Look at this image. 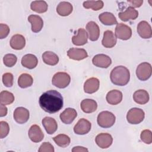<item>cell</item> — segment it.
Returning <instances> with one entry per match:
<instances>
[{"label": "cell", "instance_id": "f35d334b", "mask_svg": "<svg viewBox=\"0 0 152 152\" xmlns=\"http://www.w3.org/2000/svg\"><path fill=\"white\" fill-rule=\"evenodd\" d=\"M13 75L10 72H7L2 75V83L5 86L11 87L13 85Z\"/></svg>", "mask_w": 152, "mask_h": 152}, {"label": "cell", "instance_id": "d6a6232c", "mask_svg": "<svg viewBox=\"0 0 152 152\" xmlns=\"http://www.w3.org/2000/svg\"><path fill=\"white\" fill-rule=\"evenodd\" d=\"M53 141L58 146L64 148L66 147L70 144V138L65 134H59L53 138Z\"/></svg>", "mask_w": 152, "mask_h": 152}, {"label": "cell", "instance_id": "b9f144b4", "mask_svg": "<svg viewBox=\"0 0 152 152\" xmlns=\"http://www.w3.org/2000/svg\"><path fill=\"white\" fill-rule=\"evenodd\" d=\"M129 3L131 4V7L134 8H138L141 7L143 3L142 0H131V1H128Z\"/></svg>", "mask_w": 152, "mask_h": 152}, {"label": "cell", "instance_id": "ffe728a7", "mask_svg": "<svg viewBox=\"0 0 152 152\" xmlns=\"http://www.w3.org/2000/svg\"><path fill=\"white\" fill-rule=\"evenodd\" d=\"M106 99L110 104H118L121 103L122 100V93L119 90H112L107 93Z\"/></svg>", "mask_w": 152, "mask_h": 152}, {"label": "cell", "instance_id": "603a6c76", "mask_svg": "<svg viewBox=\"0 0 152 152\" xmlns=\"http://www.w3.org/2000/svg\"><path fill=\"white\" fill-rule=\"evenodd\" d=\"M26 45V39L24 37L19 34L12 36L10 40V46L15 50H21Z\"/></svg>", "mask_w": 152, "mask_h": 152}, {"label": "cell", "instance_id": "1f68e13d", "mask_svg": "<svg viewBox=\"0 0 152 152\" xmlns=\"http://www.w3.org/2000/svg\"><path fill=\"white\" fill-rule=\"evenodd\" d=\"M31 10L37 13H43L48 10V5L44 1H34L31 3Z\"/></svg>", "mask_w": 152, "mask_h": 152}, {"label": "cell", "instance_id": "e575fe53", "mask_svg": "<svg viewBox=\"0 0 152 152\" xmlns=\"http://www.w3.org/2000/svg\"><path fill=\"white\" fill-rule=\"evenodd\" d=\"M104 4L102 1H87L83 2V7L86 9H92L98 11L103 7Z\"/></svg>", "mask_w": 152, "mask_h": 152}, {"label": "cell", "instance_id": "83f0119b", "mask_svg": "<svg viewBox=\"0 0 152 152\" xmlns=\"http://www.w3.org/2000/svg\"><path fill=\"white\" fill-rule=\"evenodd\" d=\"M73 7L71 3L66 1L61 2L56 7V12L61 16H68L72 11Z\"/></svg>", "mask_w": 152, "mask_h": 152}, {"label": "cell", "instance_id": "30bf717a", "mask_svg": "<svg viewBox=\"0 0 152 152\" xmlns=\"http://www.w3.org/2000/svg\"><path fill=\"white\" fill-rule=\"evenodd\" d=\"M29 116L28 110L23 107H17L14 112V119L20 124H23L27 122Z\"/></svg>", "mask_w": 152, "mask_h": 152}, {"label": "cell", "instance_id": "60d3db41", "mask_svg": "<svg viewBox=\"0 0 152 152\" xmlns=\"http://www.w3.org/2000/svg\"><path fill=\"white\" fill-rule=\"evenodd\" d=\"M10 33V28L5 24H0V39L5 38Z\"/></svg>", "mask_w": 152, "mask_h": 152}, {"label": "cell", "instance_id": "4dcf8cb0", "mask_svg": "<svg viewBox=\"0 0 152 152\" xmlns=\"http://www.w3.org/2000/svg\"><path fill=\"white\" fill-rule=\"evenodd\" d=\"M33 82L32 77L27 73L21 74L18 79V84L22 88L30 87Z\"/></svg>", "mask_w": 152, "mask_h": 152}, {"label": "cell", "instance_id": "8992f818", "mask_svg": "<svg viewBox=\"0 0 152 152\" xmlns=\"http://www.w3.org/2000/svg\"><path fill=\"white\" fill-rule=\"evenodd\" d=\"M151 65L148 62L141 63L138 65L136 69L137 77L141 81L148 80L151 77Z\"/></svg>", "mask_w": 152, "mask_h": 152}, {"label": "cell", "instance_id": "ba28073f", "mask_svg": "<svg viewBox=\"0 0 152 152\" xmlns=\"http://www.w3.org/2000/svg\"><path fill=\"white\" fill-rule=\"evenodd\" d=\"M91 124L88 120L80 119L74 127V131L78 135H84L87 134L91 129Z\"/></svg>", "mask_w": 152, "mask_h": 152}, {"label": "cell", "instance_id": "d4e9b609", "mask_svg": "<svg viewBox=\"0 0 152 152\" xmlns=\"http://www.w3.org/2000/svg\"><path fill=\"white\" fill-rule=\"evenodd\" d=\"M82 110L87 113H90L95 112L97 108V102L90 99H86L82 100L80 104Z\"/></svg>", "mask_w": 152, "mask_h": 152}, {"label": "cell", "instance_id": "f1b7e54d", "mask_svg": "<svg viewBox=\"0 0 152 152\" xmlns=\"http://www.w3.org/2000/svg\"><path fill=\"white\" fill-rule=\"evenodd\" d=\"M99 19L102 24L106 26H112L118 24L116 17L111 12H104L101 13L99 15Z\"/></svg>", "mask_w": 152, "mask_h": 152}, {"label": "cell", "instance_id": "277c9868", "mask_svg": "<svg viewBox=\"0 0 152 152\" xmlns=\"http://www.w3.org/2000/svg\"><path fill=\"white\" fill-rule=\"evenodd\" d=\"M71 77L68 74L64 72H59L56 73L52 79V83L55 87L59 88H64L66 87L70 83Z\"/></svg>", "mask_w": 152, "mask_h": 152}, {"label": "cell", "instance_id": "7a4b0ae2", "mask_svg": "<svg viewBox=\"0 0 152 152\" xmlns=\"http://www.w3.org/2000/svg\"><path fill=\"white\" fill-rule=\"evenodd\" d=\"M110 78L112 83L115 85L119 86H125L129 81V71L124 66H117L112 70Z\"/></svg>", "mask_w": 152, "mask_h": 152}, {"label": "cell", "instance_id": "74e56055", "mask_svg": "<svg viewBox=\"0 0 152 152\" xmlns=\"http://www.w3.org/2000/svg\"><path fill=\"white\" fill-rule=\"evenodd\" d=\"M10 131V126L5 121L0 122V137L4 138L8 135Z\"/></svg>", "mask_w": 152, "mask_h": 152}, {"label": "cell", "instance_id": "cb8c5ba5", "mask_svg": "<svg viewBox=\"0 0 152 152\" xmlns=\"http://www.w3.org/2000/svg\"><path fill=\"white\" fill-rule=\"evenodd\" d=\"M28 21L31 23V30L34 33L39 32L43 26V20L37 15H29L28 17Z\"/></svg>", "mask_w": 152, "mask_h": 152}, {"label": "cell", "instance_id": "836d02e7", "mask_svg": "<svg viewBox=\"0 0 152 152\" xmlns=\"http://www.w3.org/2000/svg\"><path fill=\"white\" fill-rule=\"evenodd\" d=\"M14 101L13 94L8 91H2L0 93V103L4 105H9Z\"/></svg>", "mask_w": 152, "mask_h": 152}, {"label": "cell", "instance_id": "4316f807", "mask_svg": "<svg viewBox=\"0 0 152 152\" xmlns=\"http://www.w3.org/2000/svg\"><path fill=\"white\" fill-rule=\"evenodd\" d=\"M149 94L144 90H138L133 94L134 100L139 104H144L149 101Z\"/></svg>", "mask_w": 152, "mask_h": 152}, {"label": "cell", "instance_id": "9c48e42d", "mask_svg": "<svg viewBox=\"0 0 152 152\" xmlns=\"http://www.w3.org/2000/svg\"><path fill=\"white\" fill-rule=\"evenodd\" d=\"M92 62L93 65L97 67L107 68L111 65L112 60L111 58L106 55L98 54L93 57Z\"/></svg>", "mask_w": 152, "mask_h": 152}, {"label": "cell", "instance_id": "3957f363", "mask_svg": "<svg viewBox=\"0 0 152 152\" xmlns=\"http://www.w3.org/2000/svg\"><path fill=\"white\" fill-rule=\"evenodd\" d=\"M116 118L114 114L109 111L101 112L97 116V121L98 125L104 128L112 126L115 122Z\"/></svg>", "mask_w": 152, "mask_h": 152}, {"label": "cell", "instance_id": "8fae6325", "mask_svg": "<svg viewBox=\"0 0 152 152\" xmlns=\"http://www.w3.org/2000/svg\"><path fill=\"white\" fill-rule=\"evenodd\" d=\"M95 141L97 145L101 148H107L112 145L113 138L109 134L100 133L96 136Z\"/></svg>", "mask_w": 152, "mask_h": 152}, {"label": "cell", "instance_id": "44dd1931", "mask_svg": "<svg viewBox=\"0 0 152 152\" xmlns=\"http://www.w3.org/2000/svg\"><path fill=\"white\" fill-rule=\"evenodd\" d=\"M119 18L123 21H128L130 20H135L138 16V12L132 7H128L124 12L118 14Z\"/></svg>", "mask_w": 152, "mask_h": 152}, {"label": "cell", "instance_id": "7c38bea8", "mask_svg": "<svg viewBox=\"0 0 152 152\" xmlns=\"http://www.w3.org/2000/svg\"><path fill=\"white\" fill-rule=\"evenodd\" d=\"M137 32L142 39H150L152 36L151 27L146 21H140L137 26Z\"/></svg>", "mask_w": 152, "mask_h": 152}, {"label": "cell", "instance_id": "52a82bcc", "mask_svg": "<svg viewBox=\"0 0 152 152\" xmlns=\"http://www.w3.org/2000/svg\"><path fill=\"white\" fill-rule=\"evenodd\" d=\"M132 36L131 28L127 25L123 23H118L115 27L116 37L126 40L131 38Z\"/></svg>", "mask_w": 152, "mask_h": 152}, {"label": "cell", "instance_id": "f546056e", "mask_svg": "<svg viewBox=\"0 0 152 152\" xmlns=\"http://www.w3.org/2000/svg\"><path fill=\"white\" fill-rule=\"evenodd\" d=\"M42 59L43 62L49 65H55L59 62V57L53 52L46 51L42 54Z\"/></svg>", "mask_w": 152, "mask_h": 152}, {"label": "cell", "instance_id": "5b68a950", "mask_svg": "<svg viewBox=\"0 0 152 152\" xmlns=\"http://www.w3.org/2000/svg\"><path fill=\"white\" fill-rule=\"evenodd\" d=\"M145 117L144 112L137 107L131 109L127 113L126 119L131 124H138L141 122Z\"/></svg>", "mask_w": 152, "mask_h": 152}, {"label": "cell", "instance_id": "6da1fadb", "mask_svg": "<svg viewBox=\"0 0 152 152\" xmlns=\"http://www.w3.org/2000/svg\"><path fill=\"white\" fill-rule=\"evenodd\" d=\"M39 105L45 112L54 113L63 107V97L56 90H50L43 93L39 98Z\"/></svg>", "mask_w": 152, "mask_h": 152}, {"label": "cell", "instance_id": "ac0fdd59", "mask_svg": "<svg viewBox=\"0 0 152 152\" xmlns=\"http://www.w3.org/2000/svg\"><path fill=\"white\" fill-rule=\"evenodd\" d=\"M88 34L86 30L80 28L78 30L77 35L72 36V42L76 46H82L87 43Z\"/></svg>", "mask_w": 152, "mask_h": 152}, {"label": "cell", "instance_id": "2e32d148", "mask_svg": "<svg viewBox=\"0 0 152 152\" xmlns=\"http://www.w3.org/2000/svg\"><path fill=\"white\" fill-rule=\"evenodd\" d=\"M68 56L72 59L80 61L88 57L86 50L81 48H71L67 52Z\"/></svg>", "mask_w": 152, "mask_h": 152}, {"label": "cell", "instance_id": "7402d4cb", "mask_svg": "<svg viewBox=\"0 0 152 152\" xmlns=\"http://www.w3.org/2000/svg\"><path fill=\"white\" fill-rule=\"evenodd\" d=\"M42 125L46 132L49 134H53L58 129V124L55 119L51 117H45L42 120Z\"/></svg>", "mask_w": 152, "mask_h": 152}, {"label": "cell", "instance_id": "d590c367", "mask_svg": "<svg viewBox=\"0 0 152 152\" xmlns=\"http://www.w3.org/2000/svg\"><path fill=\"white\" fill-rule=\"evenodd\" d=\"M17 56L12 53H8L5 55L3 58V62L5 66L8 67L13 66L17 62Z\"/></svg>", "mask_w": 152, "mask_h": 152}, {"label": "cell", "instance_id": "e0dca14e", "mask_svg": "<svg viewBox=\"0 0 152 152\" xmlns=\"http://www.w3.org/2000/svg\"><path fill=\"white\" fill-rule=\"evenodd\" d=\"M89 39L91 41H96L100 36V28L99 26L94 21H90L86 25Z\"/></svg>", "mask_w": 152, "mask_h": 152}, {"label": "cell", "instance_id": "4fadbf2b", "mask_svg": "<svg viewBox=\"0 0 152 152\" xmlns=\"http://www.w3.org/2000/svg\"><path fill=\"white\" fill-rule=\"evenodd\" d=\"M28 137L33 142H39L43 139L44 134L40 127L37 125L31 126L28 132Z\"/></svg>", "mask_w": 152, "mask_h": 152}, {"label": "cell", "instance_id": "d6986e66", "mask_svg": "<svg viewBox=\"0 0 152 152\" xmlns=\"http://www.w3.org/2000/svg\"><path fill=\"white\" fill-rule=\"evenodd\" d=\"M102 43L104 48H111L116 43V37L114 33L110 30H106L104 32Z\"/></svg>", "mask_w": 152, "mask_h": 152}, {"label": "cell", "instance_id": "9a60e30c", "mask_svg": "<svg viewBox=\"0 0 152 152\" xmlns=\"http://www.w3.org/2000/svg\"><path fill=\"white\" fill-rule=\"evenodd\" d=\"M100 86L99 80L97 78L92 77L87 79L84 84V92L88 94H92L96 92Z\"/></svg>", "mask_w": 152, "mask_h": 152}, {"label": "cell", "instance_id": "5bb4252c", "mask_svg": "<svg viewBox=\"0 0 152 152\" xmlns=\"http://www.w3.org/2000/svg\"><path fill=\"white\" fill-rule=\"evenodd\" d=\"M77 116V113L76 110L73 108L68 107L65 109L60 114L59 117L63 123L65 124H70L74 121Z\"/></svg>", "mask_w": 152, "mask_h": 152}, {"label": "cell", "instance_id": "7bdbcfd3", "mask_svg": "<svg viewBox=\"0 0 152 152\" xmlns=\"http://www.w3.org/2000/svg\"><path fill=\"white\" fill-rule=\"evenodd\" d=\"M7 114V108L5 105L1 104L0 105V116L3 117Z\"/></svg>", "mask_w": 152, "mask_h": 152}, {"label": "cell", "instance_id": "484cf974", "mask_svg": "<svg viewBox=\"0 0 152 152\" xmlns=\"http://www.w3.org/2000/svg\"><path fill=\"white\" fill-rule=\"evenodd\" d=\"M38 64L37 57L33 54H27L23 56L21 59V64L23 66L28 69L34 68Z\"/></svg>", "mask_w": 152, "mask_h": 152}, {"label": "cell", "instance_id": "8d00e7d4", "mask_svg": "<svg viewBox=\"0 0 152 152\" xmlns=\"http://www.w3.org/2000/svg\"><path fill=\"white\" fill-rule=\"evenodd\" d=\"M141 140L145 144H150L152 142V134L151 131L149 129H145L142 131L140 135Z\"/></svg>", "mask_w": 152, "mask_h": 152}, {"label": "cell", "instance_id": "ab89813d", "mask_svg": "<svg viewBox=\"0 0 152 152\" xmlns=\"http://www.w3.org/2000/svg\"><path fill=\"white\" fill-rule=\"evenodd\" d=\"M55 151L53 145L49 142H43L39 147V152H53Z\"/></svg>", "mask_w": 152, "mask_h": 152}, {"label": "cell", "instance_id": "ee69618b", "mask_svg": "<svg viewBox=\"0 0 152 152\" xmlns=\"http://www.w3.org/2000/svg\"><path fill=\"white\" fill-rule=\"evenodd\" d=\"M88 149L87 148H85L84 147H80V146H77V147H74L72 150V152H76V151H88Z\"/></svg>", "mask_w": 152, "mask_h": 152}]
</instances>
